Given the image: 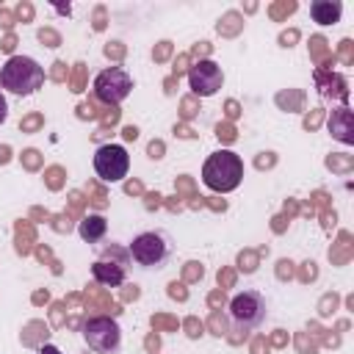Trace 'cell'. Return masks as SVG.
<instances>
[{"mask_svg":"<svg viewBox=\"0 0 354 354\" xmlns=\"http://www.w3.org/2000/svg\"><path fill=\"white\" fill-rule=\"evenodd\" d=\"M0 86L8 94L30 97L44 86V66L30 55H11L0 66Z\"/></svg>","mask_w":354,"mask_h":354,"instance_id":"1","label":"cell"},{"mask_svg":"<svg viewBox=\"0 0 354 354\" xmlns=\"http://www.w3.org/2000/svg\"><path fill=\"white\" fill-rule=\"evenodd\" d=\"M243 180V160L232 149H216L202 166V183L216 194H230Z\"/></svg>","mask_w":354,"mask_h":354,"instance_id":"2","label":"cell"},{"mask_svg":"<svg viewBox=\"0 0 354 354\" xmlns=\"http://www.w3.org/2000/svg\"><path fill=\"white\" fill-rule=\"evenodd\" d=\"M127 254L141 268H163L166 260L171 257V243L163 232H141L127 246Z\"/></svg>","mask_w":354,"mask_h":354,"instance_id":"3","label":"cell"},{"mask_svg":"<svg viewBox=\"0 0 354 354\" xmlns=\"http://www.w3.org/2000/svg\"><path fill=\"white\" fill-rule=\"evenodd\" d=\"M80 332H83L86 346L97 354H116L119 346H122V329L108 315H94V318L83 321Z\"/></svg>","mask_w":354,"mask_h":354,"instance_id":"4","label":"cell"},{"mask_svg":"<svg viewBox=\"0 0 354 354\" xmlns=\"http://www.w3.org/2000/svg\"><path fill=\"white\" fill-rule=\"evenodd\" d=\"M266 313H268L266 299L257 290H243V293L232 296V301H230V318H232L235 329H243V332L257 329L266 321Z\"/></svg>","mask_w":354,"mask_h":354,"instance_id":"5","label":"cell"},{"mask_svg":"<svg viewBox=\"0 0 354 354\" xmlns=\"http://www.w3.org/2000/svg\"><path fill=\"white\" fill-rule=\"evenodd\" d=\"M133 91V77L122 69V66H111V69H102L97 77H94V94L100 102L105 105H119L130 97Z\"/></svg>","mask_w":354,"mask_h":354,"instance_id":"6","label":"cell"},{"mask_svg":"<svg viewBox=\"0 0 354 354\" xmlns=\"http://www.w3.org/2000/svg\"><path fill=\"white\" fill-rule=\"evenodd\" d=\"M94 171L105 183H119L130 171V155L122 144H102L94 152Z\"/></svg>","mask_w":354,"mask_h":354,"instance_id":"7","label":"cell"},{"mask_svg":"<svg viewBox=\"0 0 354 354\" xmlns=\"http://www.w3.org/2000/svg\"><path fill=\"white\" fill-rule=\"evenodd\" d=\"M127 260H130V254L122 252L119 246L105 249V254L91 266L94 282H100V285H105V288H119V285H124V279H127Z\"/></svg>","mask_w":354,"mask_h":354,"instance_id":"8","label":"cell"},{"mask_svg":"<svg viewBox=\"0 0 354 354\" xmlns=\"http://www.w3.org/2000/svg\"><path fill=\"white\" fill-rule=\"evenodd\" d=\"M188 86L196 97H213L218 94V88L224 86V72L216 61L202 58L188 69Z\"/></svg>","mask_w":354,"mask_h":354,"instance_id":"9","label":"cell"},{"mask_svg":"<svg viewBox=\"0 0 354 354\" xmlns=\"http://www.w3.org/2000/svg\"><path fill=\"white\" fill-rule=\"evenodd\" d=\"M329 133H332V138H337L346 147L354 144V113L346 105H340V108L332 111V116H329Z\"/></svg>","mask_w":354,"mask_h":354,"instance_id":"10","label":"cell"},{"mask_svg":"<svg viewBox=\"0 0 354 354\" xmlns=\"http://www.w3.org/2000/svg\"><path fill=\"white\" fill-rule=\"evenodd\" d=\"M340 14H343V3L340 0H313L310 3V17L318 25H332V22L340 19Z\"/></svg>","mask_w":354,"mask_h":354,"instance_id":"11","label":"cell"},{"mask_svg":"<svg viewBox=\"0 0 354 354\" xmlns=\"http://www.w3.org/2000/svg\"><path fill=\"white\" fill-rule=\"evenodd\" d=\"M77 232H80V238H83L86 243H100V241L105 238V232H108V221H105L100 213H88V216L77 224Z\"/></svg>","mask_w":354,"mask_h":354,"instance_id":"12","label":"cell"},{"mask_svg":"<svg viewBox=\"0 0 354 354\" xmlns=\"http://www.w3.org/2000/svg\"><path fill=\"white\" fill-rule=\"evenodd\" d=\"M8 119V102H6V97H3V91H0V124Z\"/></svg>","mask_w":354,"mask_h":354,"instance_id":"13","label":"cell"},{"mask_svg":"<svg viewBox=\"0 0 354 354\" xmlns=\"http://www.w3.org/2000/svg\"><path fill=\"white\" fill-rule=\"evenodd\" d=\"M39 354H61V348H58V346H53V343H44V346L39 348Z\"/></svg>","mask_w":354,"mask_h":354,"instance_id":"14","label":"cell"},{"mask_svg":"<svg viewBox=\"0 0 354 354\" xmlns=\"http://www.w3.org/2000/svg\"><path fill=\"white\" fill-rule=\"evenodd\" d=\"M136 136H138V130H136V127H127V130H124V138H136Z\"/></svg>","mask_w":354,"mask_h":354,"instance_id":"15","label":"cell"}]
</instances>
